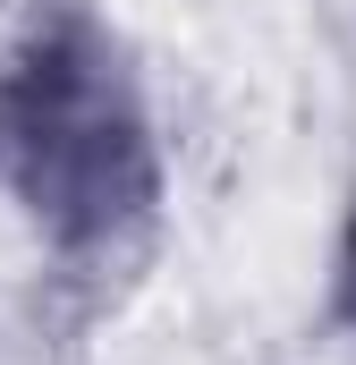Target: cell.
<instances>
[{"label": "cell", "mask_w": 356, "mask_h": 365, "mask_svg": "<svg viewBox=\"0 0 356 365\" xmlns=\"http://www.w3.org/2000/svg\"><path fill=\"white\" fill-rule=\"evenodd\" d=\"M331 323L356 331V195L340 212V238H331Z\"/></svg>", "instance_id": "cell-2"}, {"label": "cell", "mask_w": 356, "mask_h": 365, "mask_svg": "<svg viewBox=\"0 0 356 365\" xmlns=\"http://www.w3.org/2000/svg\"><path fill=\"white\" fill-rule=\"evenodd\" d=\"M170 204V153L127 34L93 0H34L0 43V212L68 280L127 272Z\"/></svg>", "instance_id": "cell-1"}]
</instances>
